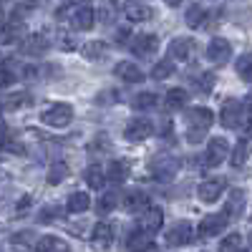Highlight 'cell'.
I'll list each match as a JSON object with an SVG mask.
<instances>
[{"instance_id": "obj_21", "label": "cell", "mask_w": 252, "mask_h": 252, "mask_svg": "<svg viewBox=\"0 0 252 252\" xmlns=\"http://www.w3.org/2000/svg\"><path fill=\"white\" fill-rule=\"evenodd\" d=\"M187 101H189V94H187L184 89H172L169 94H166V98H164V103H166V109H169V111L184 109Z\"/></svg>"}, {"instance_id": "obj_10", "label": "cell", "mask_w": 252, "mask_h": 252, "mask_svg": "<svg viewBox=\"0 0 252 252\" xmlns=\"http://www.w3.org/2000/svg\"><path fill=\"white\" fill-rule=\"evenodd\" d=\"M194 51H197V46H194V40L192 38H174L172 43H169V61H189L194 56Z\"/></svg>"}, {"instance_id": "obj_37", "label": "cell", "mask_w": 252, "mask_h": 252, "mask_svg": "<svg viewBox=\"0 0 252 252\" xmlns=\"http://www.w3.org/2000/svg\"><path fill=\"white\" fill-rule=\"evenodd\" d=\"M15 83V73L10 68H0V89H8Z\"/></svg>"}, {"instance_id": "obj_6", "label": "cell", "mask_w": 252, "mask_h": 252, "mask_svg": "<svg viewBox=\"0 0 252 252\" xmlns=\"http://www.w3.org/2000/svg\"><path fill=\"white\" fill-rule=\"evenodd\" d=\"M227 220H229V215L227 212H217V215H207L202 222H199V227H197V232L202 235V237H217L222 229L227 227Z\"/></svg>"}, {"instance_id": "obj_9", "label": "cell", "mask_w": 252, "mask_h": 252, "mask_svg": "<svg viewBox=\"0 0 252 252\" xmlns=\"http://www.w3.org/2000/svg\"><path fill=\"white\" fill-rule=\"evenodd\" d=\"M192 237H194L192 224L182 220V222H177L174 227H169V232H166V245H169V247H182V245H187V242H192Z\"/></svg>"}, {"instance_id": "obj_8", "label": "cell", "mask_w": 252, "mask_h": 252, "mask_svg": "<svg viewBox=\"0 0 252 252\" xmlns=\"http://www.w3.org/2000/svg\"><path fill=\"white\" fill-rule=\"evenodd\" d=\"M240 116H242V103L237 98H227L222 111H220V124L224 126V129H237Z\"/></svg>"}, {"instance_id": "obj_42", "label": "cell", "mask_w": 252, "mask_h": 252, "mask_svg": "<svg viewBox=\"0 0 252 252\" xmlns=\"http://www.w3.org/2000/svg\"><path fill=\"white\" fill-rule=\"evenodd\" d=\"M164 3H166V5H179L182 0H164Z\"/></svg>"}, {"instance_id": "obj_2", "label": "cell", "mask_w": 252, "mask_h": 252, "mask_svg": "<svg viewBox=\"0 0 252 252\" xmlns=\"http://www.w3.org/2000/svg\"><path fill=\"white\" fill-rule=\"evenodd\" d=\"M40 121H43L46 126H51V129H66V126L73 121V109L68 106V103H53V106H48L43 114H40Z\"/></svg>"}, {"instance_id": "obj_41", "label": "cell", "mask_w": 252, "mask_h": 252, "mask_svg": "<svg viewBox=\"0 0 252 252\" xmlns=\"http://www.w3.org/2000/svg\"><path fill=\"white\" fill-rule=\"evenodd\" d=\"M26 101H28V96H26V94L13 96V98H10V106H13V109H20V103H26Z\"/></svg>"}, {"instance_id": "obj_13", "label": "cell", "mask_w": 252, "mask_h": 252, "mask_svg": "<svg viewBox=\"0 0 252 252\" xmlns=\"http://www.w3.org/2000/svg\"><path fill=\"white\" fill-rule=\"evenodd\" d=\"M114 73H116L121 81H126V83H141V81H144V71L136 66V63H131V61H121V63H116Z\"/></svg>"}, {"instance_id": "obj_36", "label": "cell", "mask_w": 252, "mask_h": 252, "mask_svg": "<svg viewBox=\"0 0 252 252\" xmlns=\"http://www.w3.org/2000/svg\"><path fill=\"white\" fill-rule=\"evenodd\" d=\"M240 245H242V237L235 232V235H229V237H224V240L220 242V252H237Z\"/></svg>"}, {"instance_id": "obj_31", "label": "cell", "mask_w": 252, "mask_h": 252, "mask_svg": "<svg viewBox=\"0 0 252 252\" xmlns=\"http://www.w3.org/2000/svg\"><path fill=\"white\" fill-rule=\"evenodd\" d=\"M116 204H119V194H116V192H106V194L96 202V212H98V215H109V212H114Z\"/></svg>"}, {"instance_id": "obj_3", "label": "cell", "mask_w": 252, "mask_h": 252, "mask_svg": "<svg viewBox=\"0 0 252 252\" xmlns=\"http://www.w3.org/2000/svg\"><path fill=\"white\" fill-rule=\"evenodd\" d=\"M229 154V141L224 136H215L209 139L207 152H204V166H220Z\"/></svg>"}, {"instance_id": "obj_20", "label": "cell", "mask_w": 252, "mask_h": 252, "mask_svg": "<svg viewBox=\"0 0 252 252\" xmlns=\"http://www.w3.org/2000/svg\"><path fill=\"white\" fill-rule=\"evenodd\" d=\"M124 209H126V212H141V209L146 207V204H149V199H146V194L144 192H139V189H134V192H129V194H126L124 197Z\"/></svg>"}, {"instance_id": "obj_22", "label": "cell", "mask_w": 252, "mask_h": 252, "mask_svg": "<svg viewBox=\"0 0 252 252\" xmlns=\"http://www.w3.org/2000/svg\"><path fill=\"white\" fill-rule=\"evenodd\" d=\"M103 177H106L109 182H114V184H121V182H126V177H129V166H126V161H116L114 159Z\"/></svg>"}, {"instance_id": "obj_23", "label": "cell", "mask_w": 252, "mask_h": 252, "mask_svg": "<svg viewBox=\"0 0 252 252\" xmlns=\"http://www.w3.org/2000/svg\"><path fill=\"white\" fill-rule=\"evenodd\" d=\"M116 3H114V0H103V3L98 5V10L94 13V18H98L101 20V23H114V20H116Z\"/></svg>"}, {"instance_id": "obj_16", "label": "cell", "mask_w": 252, "mask_h": 252, "mask_svg": "<svg viewBox=\"0 0 252 252\" xmlns=\"http://www.w3.org/2000/svg\"><path fill=\"white\" fill-rule=\"evenodd\" d=\"M126 247H129L131 252H149L154 247V237L149 232H141V229H136V232L129 235V240H126Z\"/></svg>"}, {"instance_id": "obj_46", "label": "cell", "mask_w": 252, "mask_h": 252, "mask_svg": "<svg viewBox=\"0 0 252 252\" xmlns=\"http://www.w3.org/2000/svg\"><path fill=\"white\" fill-rule=\"evenodd\" d=\"M136 3H139V0H136Z\"/></svg>"}, {"instance_id": "obj_14", "label": "cell", "mask_w": 252, "mask_h": 252, "mask_svg": "<svg viewBox=\"0 0 252 252\" xmlns=\"http://www.w3.org/2000/svg\"><path fill=\"white\" fill-rule=\"evenodd\" d=\"M154 177L157 179H161V182H169L177 172H179V161L177 159H172V157H161V159H157L154 161Z\"/></svg>"}, {"instance_id": "obj_35", "label": "cell", "mask_w": 252, "mask_h": 252, "mask_svg": "<svg viewBox=\"0 0 252 252\" xmlns=\"http://www.w3.org/2000/svg\"><path fill=\"white\" fill-rule=\"evenodd\" d=\"M250 63H252V58H250V53H242L240 58H237V73H240V78L245 81V83H250V78H252V71H250Z\"/></svg>"}, {"instance_id": "obj_11", "label": "cell", "mask_w": 252, "mask_h": 252, "mask_svg": "<svg viewBox=\"0 0 252 252\" xmlns=\"http://www.w3.org/2000/svg\"><path fill=\"white\" fill-rule=\"evenodd\" d=\"M152 134H154V124L149 119H134V121H129V126H126V131H124V136L129 141H144Z\"/></svg>"}, {"instance_id": "obj_29", "label": "cell", "mask_w": 252, "mask_h": 252, "mask_svg": "<svg viewBox=\"0 0 252 252\" xmlns=\"http://www.w3.org/2000/svg\"><path fill=\"white\" fill-rule=\"evenodd\" d=\"M66 177H68V164L66 161H53L46 179H48V184H61Z\"/></svg>"}, {"instance_id": "obj_38", "label": "cell", "mask_w": 252, "mask_h": 252, "mask_svg": "<svg viewBox=\"0 0 252 252\" xmlns=\"http://www.w3.org/2000/svg\"><path fill=\"white\" fill-rule=\"evenodd\" d=\"M61 217V209H56V207H46L43 212L38 215V220L40 222H48V220H58Z\"/></svg>"}, {"instance_id": "obj_18", "label": "cell", "mask_w": 252, "mask_h": 252, "mask_svg": "<svg viewBox=\"0 0 252 252\" xmlns=\"http://www.w3.org/2000/svg\"><path fill=\"white\" fill-rule=\"evenodd\" d=\"M20 51L23 53H28V56H43L46 51H48V40H46V35H31V38H26V43L20 46Z\"/></svg>"}, {"instance_id": "obj_33", "label": "cell", "mask_w": 252, "mask_h": 252, "mask_svg": "<svg viewBox=\"0 0 252 252\" xmlns=\"http://www.w3.org/2000/svg\"><path fill=\"white\" fill-rule=\"evenodd\" d=\"M86 182H89V187H94V189H101V187H103L106 177H103V172H101L98 164H91L89 169H86Z\"/></svg>"}, {"instance_id": "obj_5", "label": "cell", "mask_w": 252, "mask_h": 252, "mask_svg": "<svg viewBox=\"0 0 252 252\" xmlns=\"http://www.w3.org/2000/svg\"><path fill=\"white\" fill-rule=\"evenodd\" d=\"M207 58L217 63V66H224V63L232 58V46H229L227 38H212L207 46Z\"/></svg>"}, {"instance_id": "obj_1", "label": "cell", "mask_w": 252, "mask_h": 252, "mask_svg": "<svg viewBox=\"0 0 252 252\" xmlns=\"http://www.w3.org/2000/svg\"><path fill=\"white\" fill-rule=\"evenodd\" d=\"M212 124H215V114L209 111V109H204V106H194V109H189V111H187V126H189L187 139L192 141V144L202 141V139H204V134H207V129H209Z\"/></svg>"}, {"instance_id": "obj_19", "label": "cell", "mask_w": 252, "mask_h": 252, "mask_svg": "<svg viewBox=\"0 0 252 252\" xmlns=\"http://www.w3.org/2000/svg\"><path fill=\"white\" fill-rule=\"evenodd\" d=\"M126 18H129L131 23H144V20H152L154 18V10L149 5L131 3V5H126Z\"/></svg>"}, {"instance_id": "obj_45", "label": "cell", "mask_w": 252, "mask_h": 252, "mask_svg": "<svg viewBox=\"0 0 252 252\" xmlns=\"http://www.w3.org/2000/svg\"><path fill=\"white\" fill-rule=\"evenodd\" d=\"M0 111H3V103H0Z\"/></svg>"}, {"instance_id": "obj_43", "label": "cell", "mask_w": 252, "mask_h": 252, "mask_svg": "<svg viewBox=\"0 0 252 252\" xmlns=\"http://www.w3.org/2000/svg\"><path fill=\"white\" fill-rule=\"evenodd\" d=\"M76 5H86V3H91V0H73Z\"/></svg>"}, {"instance_id": "obj_32", "label": "cell", "mask_w": 252, "mask_h": 252, "mask_svg": "<svg viewBox=\"0 0 252 252\" xmlns=\"http://www.w3.org/2000/svg\"><path fill=\"white\" fill-rule=\"evenodd\" d=\"M157 103H159L157 94L144 91V94H139V96L134 98V109H139V111H149V109H157Z\"/></svg>"}, {"instance_id": "obj_34", "label": "cell", "mask_w": 252, "mask_h": 252, "mask_svg": "<svg viewBox=\"0 0 252 252\" xmlns=\"http://www.w3.org/2000/svg\"><path fill=\"white\" fill-rule=\"evenodd\" d=\"M174 73V63L166 58V61H159L157 66L152 68V78H157V81H161V78H169Z\"/></svg>"}, {"instance_id": "obj_7", "label": "cell", "mask_w": 252, "mask_h": 252, "mask_svg": "<svg viewBox=\"0 0 252 252\" xmlns=\"http://www.w3.org/2000/svg\"><path fill=\"white\" fill-rule=\"evenodd\" d=\"M161 222H164V212H161L159 207L146 204V207L141 209V217H139V227H141V232H149V235L159 232Z\"/></svg>"}, {"instance_id": "obj_44", "label": "cell", "mask_w": 252, "mask_h": 252, "mask_svg": "<svg viewBox=\"0 0 252 252\" xmlns=\"http://www.w3.org/2000/svg\"><path fill=\"white\" fill-rule=\"evenodd\" d=\"M237 252H250V250H242V247H240V250H237Z\"/></svg>"}, {"instance_id": "obj_28", "label": "cell", "mask_w": 252, "mask_h": 252, "mask_svg": "<svg viewBox=\"0 0 252 252\" xmlns=\"http://www.w3.org/2000/svg\"><path fill=\"white\" fill-rule=\"evenodd\" d=\"M247 159H250V139L245 136L240 144H237V149H235V157H232V164H235V169H245L247 166Z\"/></svg>"}, {"instance_id": "obj_40", "label": "cell", "mask_w": 252, "mask_h": 252, "mask_svg": "<svg viewBox=\"0 0 252 252\" xmlns=\"http://www.w3.org/2000/svg\"><path fill=\"white\" fill-rule=\"evenodd\" d=\"M33 8H38V0H20L18 13H26V10H33Z\"/></svg>"}, {"instance_id": "obj_12", "label": "cell", "mask_w": 252, "mask_h": 252, "mask_svg": "<svg viewBox=\"0 0 252 252\" xmlns=\"http://www.w3.org/2000/svg\"><path fill=\"white\" fill-rule=\"evenodd\" d=\"M157 48H159V38H157L154 33H139V35L131 38V51H134L136 56H141V58L152 56Z\"/></svg>"}, {"instance_id": "obj_25", "label": "cell", "mask_w": 252, "mask_h": 252, "mask_svg": "<svg viewBox=\"0 0 252 252\" xmlns=\"http://www.w3.org/2000/svg\"><path fill=\"white\" fill-rule=\"evenodd\" d=\"M204 18H207V10L202 8V5H189V10H187V15H184V20H187V26L189 28H202L204 26Z\"/></svg>"}, {"instance_id": "obj_17", "label": "cell", "mask_w": 252, "mask_h": 252, "mask_svg": "<svg viewBox=\"0 0 252 252\" xmlns=\"http://www.w3.org/2000/svg\"><path fill=\"white\" fill-rule=\"evenodd\" d=\"M94 10L89 8V5H81L73 15H71V26L76 28V31H91L94 28Z\"/></svg>"}, {"instance_id": "obj_27", "label": "cell", "mask_w": 252, "mask_h": 252, "mask_svg": "<svg viewBox=\"0 0 252 252\" xmlns=\"http://www.w3.org/2000/svg\"><path fill=\"white\" fill-rule=\"evenodd\" d=\"M81 53L89 61H98V58L106 56V43H101V40H89V43H83Z\"/></svg>"}, {"instance_id": "obj_39", "label": "cell", "mask_w": 252, "mask_h": 252, "mask_svg": "<svg viewBox=\"0 0 252 252\" xmlns=\"http://www.w3.org/2000/svg\"><path fill=\"white\" fill-rule=\"evenodd\" d=\"M212 83H215V76H212V73H204L202 81H199V86H202L204 94H209V91H212Z\"/></svg>"}, {"instance_id": "obj_4", "label": "cell", "mask_w": 252, "mask_h": 252, "mask_svg": "<svg viewBox=\"0 0 252 252\" xmlns=\"http://www.w3.org/2000/svg\"><path fill=\"white\" fill-rule=\"evenodd\" d=\"M224 187H227V182H224L222 177H212V179H204V182H202V184L197 187V197H199L202 202H207V204H212V202H217V199L222 197Z\"/></svg>"}, {"instance_id": "obj_15", "label": "cell", "mask_w": 252, "mask_h": 252, "mask_svg": "<svg viewBox=\"0 0 252 252\" xmlns=\"http://www.w3.org/2000/svg\"><path fill=\"white\" fill-rule=\"evenodd\" d=\"M35 252H71L68 242L63 237H56V235H46L35 242Z\"/></svg>"}, {"instance_id": "obj_30", "label": "cell", "mask_w": 252, "mask_h": 252, "mask_svg": "<svg viewBox=\"0 0 252 252\" xmlns=\"http://www.w3.org/2000/svg\"><path fill=\"white\" fill-rule=\"evenodd\" d=\"M94 240L98 242V245H111V240H114V227L111 224H106V222H98L96 227H94Z\"/></svg>"}, {"instance_id": "obj_24", "label": "cell", "mask_w": 252, "mask_h": 252, "mask_svg": "<svg viewBox=\"0 0 252 252\" xmlns=\"http://www.w3.org/2000/svg\"><path fill=\"white\" fill-rule=\"evenodd\" d=\"M23 33V26L20 23H0V46H8Z\"/></svg>"}, {"instance_id": "obj_26", "label": "cell", "mask_w": 252, "mask_h": 252, "mask_svg": "<svg viewBox=\"0 0 252 252\" xmlns=\"http://www.w3.org/2000/svg\"><path fill=\"white\" fill-rule=\"evenodd\" d=\"M91 207V197L86 194V192H73L71 197H68V212H86V209Z\"/></svg>"}]
</instances>
